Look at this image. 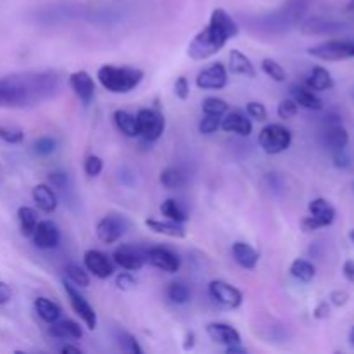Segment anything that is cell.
Segmentation results:
<instances>
[{
  "instance_id": "6da1fadb",
  "label": "cell",
  "mask_w": 354,
  "mask_h": 354,
  "mask_svg": "<svg viewBox=\"0 0 354 354\" xmlns=\"http://www.w3.org/2000/svg\"><path fill=\"white\" fill-rule=\"evenodd\" d=\"M62 88L61 73L19 71L0 78V107L26 109L54 99Z\"/></svg>"
},
{
  "instance_id": "7a4b0ae2",
  "label": "cell",
  "mask_w": 354,
  "mask_h": 354,
  "mask_svg": "<svg viewBox=\"0 0 354 354\" xmlns=\"http://www.w3.org/2000/svg\"><path fill=\"white\" fill-rule=\"evenodd\" d=\"M239 33H241V28L235 23L234 17L225 9L218 7L211 12L207 26H204L192 38L189 48H187V54L194 61H206V59L216 55L232 38L239 37Z\"/></svg>"
},
{
  "instance_id": "3957f363",
  "label": "cell",
  "mask_w": 354,
  "mask_h": 354,
  "mask_svg": "<svg viewBox=\"0 0 354 354\" xmlns=\"http://www.w3.org/2000/svg\"><path fill=\"white\" fill-rule=\"evenodd\" d=\"M100 85L111 93H128L137 88L144 80V71L130 66L104 64L97 71Z\"/></svg>"
},
{
  "instance_id": "277c9868",
  "label": "cell",
  "mask_w": 354,
  "mask_h": 354,
  "mask_svg": "<svg viewBox=\"0 0 354 354\" xmlns=\"http://www.w3.org/2000/svg\"><path fill=\"white\" fill-rule=\"evenodd\" d=\"M311 0H287L277 12L266 17V26L272 31L289 30L290 26L303 21L304 14L308 12Z\"/></svg>"
},
{
  "instance_id": "5b68a950",
  "label": "cell",
  "mask_w": 354,
  "mask_h": 354,
  "mask_svg": "<svg viewBox=\"0 0 354 354\" xmlns=\"http://www.w3.org/2000/svg\"><path fill=\"white\" fill-rule=\"evenodd\" d=\"M258 144L266 154H282L292 144V131L286 128L283 124L272 123L266 124L261 131H259Z\"/></svg>"
},
{
  "instance_id": "8992f818",
  "label": "cell",
  "mask_w": 354,
  "mask_h": 354,
  "mask_svg": "<svg viewBox=\"0 0 354 354\" xmlns=\"http://www.w3.org/2000/svg\"><path fill=\"white\" fill-rule=\"evenodd\" d=\"M310 216L304 218L301 221V230L311 234V232H317L320 228L330 227L335 221V207L328 203L324 197H318L310 203Z\"/></svg>"
},
{
  "instance_id": "52a82bcc",
  "label": "cell",
  "mask_w": 354,
  "mask_h": 354,
  "mask_svg": "<svg viewBox=\"0 0 354 354\" xmlns=\"http://www.w3.org/2000/svg\"><path fill=\"white\" fill-rule=\"evenodd\" d=\"M311 57L318 59V61L327 62H337V61H348L354 59V41L353 40H327L322 44L313 45L308 50Z\"/></svg>"
},
{
  "instance_id": "ba28073f",
  "label": "cell",
  "mask_w": 354,
  "mask_h": 354,
  "mask_svg": "<svg viewBox=\"0 0 354 354\" xmlns=\"http://www.w3.org/2000/svg\"><path fill=\"white\" fill-rule=\"evenodd\" d=\"M138 124V137L144 138L145 142H156L162 137L166 128V120L161 111L158 109H140L137 113Z\"/></svg>"
},
{
  "instance_id": "9c48e42d",
  "label": "cell",
  "mask_w": 354,
  "mask_h": 354,
  "mask_svg": "<svg viewBox=\"0 0 354 354\" xmlns=\"http://www.w3.org/2000/svg\"><path fill=\"white\" fill-rule=\"evenodd\" d=\"M325 127L324 133H322V140H324V145L327 149L334 151H341V149H346L349 144V133L341 123V118L337 114H328L325 118Z\"/></svg>"
},
{
  "instance_id": "30bf717a",
  "label": "cell",
  "mask_w": 354,
  "mask_h": 354,
  "mask_svg": "<svg viewBox=\"0 0 354 354\" xmlns=\"http://www.w3.org/2000/svg\"><path fill=\"white\" fill-rule=\"evenodd\" d=\"M64 292L68 296L69 304H71L73 311L80 317V320L85 324V327L88 330H95L97 328V313L92 306H90L88 301L85 299V296L80 294V290L76 289V286L73 283H64Z\"/></svg>"
},
{
  "instance_id": "8fae6325",
  "label": "cell",
  "mask_w": 354,
  "mask_h": 354,
  "mask_svg": "<svg viewBox=\"0 0 354 354\" xmlns=\"http://www.w3.org/2000/svg\"><path fill=\"white\" fill-rule=\"evenodd\" d=\"M207 290H209V296L227 310H237L244 303V294L225 280H213Z\"/></svg>"
},
{
  "instance_id": "7c38bea8",
  "label": "cell",
  "mask_w": 354,
  "mask_h": 354,
  "mask_svg": "<svg viewBox=\"0 0 354 354\" xmlns=\"http://www.w3.org/2000/svg\"><path fill=\"white\" fill-rule=\"evenodd\" d=\"M113 261L116 263L120 268L127 270V272H138V270L144 268V265L147 263V254L142 249L133 248V245L123 244L120 248H116L113 254Z\"/></svg>"
},
{
  "instance_id": "4fadbf2b",
  "label": "cell",
  "mask_w": 354,
  "mask_h": 354,
  "mask_svg": "<svg viewBox=\"0 0 354 354\" xmlns=\"http://www.w3.org/2000/svg\"><path fill=\"white\" fill-rule=\"evenodd\" d=\"M227 83L228 73L221 62H214V64L207 66L196 78V85L201 90H221L227 86Z\"/></svg>"
},
{
  "instance_id": "5bb4252c",
  "label": "cell",
  "mask_w": 354,
  "mask_h": 354,
  "mask_svg": "<svg viewBox=\"0 0 354 354\" xmlns=\"http://www.w3.org/2000/svg\"><path fill=\"white\" fill-rule=\"evenodd\" d=\"M68 85L75 92V95L78 97L83 106H90V102L95 97V82L90 76V73L83 71V69L71 73L68 78Z\"/></svg>"
},
{
  "instance_id": "9a60e30c",
  "label": "cell",
  "mask_w": 354,
  "mask_h": 354,
  "mask_svg": "<svg viewBox=\"0 0 354 354\" xmlns=\"http://www.w3.org/2000/svg\"><path fill=\"white\" fill-rule=\"evenodd\" d=\"M124 230H127V223H124L123 218L120 216H104L102 220H99L95 227V235L102 244H114V242L120 241L124 235Z\"/></svg>"
},
{
  "instance_id": "2e32d148",
  "label": "cell",
  "mask_w": 354,
  "mask_h": 354,
  "mask_svg": "<svg viewBox=\"0 0 354 354\" xmlns=\"http://www.w3.org/2000/svg\"><path fill=\"white\" fill-rule=\"evenodd\" d=\"M145 254H147L149 265H152L158 270H162L166 273H176L180 270V266H182L178 254H175L168 248L156 245V248H151L149 251H145Z\"/></svg>"
},
{
  "instance_id": "e0dca14e",
  "label": "cell",
  "mask_w": 354,
  "mask_h": 354,
  "mask_svg": "<svg viewBox=\"0 0 354 354\" xmlns=\"http://www.w3.org/2000/svg\"><path fill=\"white\" fill-rule=\"evenodd\" d=\"M83 265L93 277L100 280H107L114 273L113 261L102 251H97V249H88L83 254Z\"/></svg>"
},
{
  "instance_id": "ac0fdd59",
  "label": "cell",
  "mask_w": 354,
  "mask_h": 354,
  "mask_svg": "<svg viewBox=\"0 0 354 354\" xmlns=\"http://www.w3.org/2000/svg\"><path fill=\"white\" fill-rule=\"evenodd\" d=\"M31 241H33L35 248L48 251V249H54L59 245V242H61V232H59L57 225L54 221H38L37 228H35L33 235H31Z\"/></svg>"
},
{
  "instance_id": "d6986e66",
  "label": "cell",
  "mask_w": 354,
  "mask_h": 354,
  "mask_svg": "<svg viewBox=\"0 0 354 354\" xmlns=\"http://www.w3.org/2000/svg\"><path fill=\"white\" fill-rule=\"evenodd\" d=\"M206 334L209 335V339L216 344L225 346H235V344H241V334H239L237 328H234L232 325L228 324H221V322H213L206 327Z\"/></svg>"
},
{
  "instance_id": "ffe728a7",
  "label": "cell",
  "mask_w": 354,
  "mask_h": 354,
  "mask_svg": "<svg viewBox=\"0 0 354 354\" xmlns=\"http://www.w3.org/2000/svg\"><path fill=\"white\" fill-rule=\"evenodd\" d=\"M344 24L339 21L327 19V17H311V19L304 21L301 24V33L310 35V37H317V35H334L339 30H342Z\"/></svg>"
},
{
  "instance_id": "44dd1931",
  "label": "cell",
  "mask_w": 354,
  "mask_h": 354,
  "mask_svg": "<svg viewBox=\"0 0 354 354\" xmlns=\"http://www.w3.org/2000/svg\"><path fill=\"white\" fill-rule=\"evenodd\" d=\"M220 128L227 133H237L241 137H249L252 133V121L241 111H232L221 120Z\"/></svg>"
},
{
  "instance_id": "7402d4cb",
  "label": "cell",
  "mask_w": 354,
  "mask_h": 354,
  "mask_svg": "<svg viewBox=\"0 0 354 354\" xmlns=\"http://www.w3.org/2000/svg\"><path fill=\"white\" fill-rule=\"evenodd\" d=\"M31 197H33V203L37 204V207L44 213H54L59 206L57 194L54 192L50 185L47 183H38L33 190H31Z\"/></svg>"
},
{
  "instance_id": "603a6c76",
  "label": "cell",
  "mask_w": 354,
  "mask_h": 354,
  "mask_svg": "<svg viewBox=\"0 0 354 354\" xmlns=\"http://www.w3.org/2000/svg\"><path fill=\"white\" fill-rule=\"evenodd\" d=\"M145 227H147L149 230L154 232V234L166 235V237L183 239L187 235V230L185 227H183V223H176V221H171V220H156V218H147V220H145Z\"/></svg>"
},
{
  "instance_id": "cb8c5ba5",
  "label": "cell",
  "mask_w": 354,
  "mask_h": 354,
  "mask_svg": "<svg viewBox=\"0 0 354 354\" xmlns=\"http://www.w3.org/2000/svg\"><path fill=\"white\" fill-rule=\"evenodd\" d=\"M232 256L235 263L245 270H254L259 263V252L245 242H235L232 245Z\"/></svg>"
},
{
  "instance_id": "d4e9b609",
  "label": "cell",
  "mask_w": 354,
  "mask_h": 354,
  "mask_svg": "<svg viewBox=\"0 0 354 354\" xmlns=\"http://www.w3.org/2000/svg\"><path fill=\"white\" fill-rule=\"evenodd\" d=\"M292 93V99L296 100L297 106L304 107L308 111H322L324 109V102H322L320 97L313 92L311 88H308L306 85H294L290 88Z\"/></svg>"
},
{
  "instance_id": "484cf974",
  "label": "cell",
  "mask_w": 354,
  "mask_h": 354,
  "mask_svg": "<svg viewBox=\"0 0 354 354\" xmlns=\"http://www.w3.org/2000/svg\"><path fill=\"white\" fill-rule=\"evenodd\" d=\"M48 335L55 339H73V341H78V339L83 337V330L80 324H76L75 320H57L48 327Z\"/></svg>"
},
{
  "instance_id": "4316f807",
  "label": "cell",
  "mask_w": 354,
  "mask_h": 354,
  "mask_svg": "<svg viewBox=\"0 0 354 354\" xmlns=\"http://www.w3.org/2000/svg\"><path fill=\"white\" fill-rule=\"evenodd\" d=\"M228 69L234 75L245 76V78H256V68L252 64L251 59L245 54H242L239 48H232L230 50V64H228Z\"/></svg>"
},
{
  "instance_id": "83f0119b",
  "label": "cell",
  "mask_w": 354,
  "mask_h": 354,
  "mask_svg": "<svg viewBox=\"0 0 354 354\" xmlns=\"http://www.w3.org/2000/svg\"><path fill=\"white\" fill-rule=\"evenodd\" d=\"M306 86L313 92H325L334 86V78H332L330 71L324 66H315L311 73L306 78Z\"/></svg>"
},
{
  "instance_id": "f1b7e54d",
  "label": "cell",
  "mask_w": 354,
  "mask_h": 354,
  "mask_svg": "<svg viewBox=\"0 0 354 354\" xmlns=\"http://www.w3.org/2000/svg\"><path fill=\"white\" fill-rule=\"evenodd\" d=\"M33 306H35V311H37L38 317H40L41 320L48 325L54 324V322H57L62 315L61 306H59L57 303H54V301L48 299V297H37L33 303Z\"/></svg>"
},
{
  "instance_id": "f546056e",
  "label": "cell",
  "mask_w": 354,
  "mask_h": 354,
  "mask_svg": "<svg viewBox=\"0 0 354 354\" xmlns=\"http://www.w3.org/2000/svg\"><path fill=\"white\" fill-rule=\"evenodd\" d=\"M114 124H116L118 130L128 138H137L138 137V124H137V118L133 114H130L128 111L118 109L114 111L113 114Z\"/></svg>"
},
{
  "instance_id": "4dcf8cb0",
  "label": "cell",
  "mask_w": 354,
  "mask_h": 354,
  "mask_svg": "<svg viewBox=\"0 0 354 354\" xmlns=\"http://www.w3.org/2000/svg\"><path fill=\"white\" fill-rule=\"evenodd\" d=\"M17 220H19V230L23 237H31L38 225L37 211L30 206H21L17 209Z\"/></svg>"
},
{
  "instance_id": "1f68e13d",
  "label": "cell",
  "mask_w": 354,
  "mask_h": 354,
  "mask_svg": "<svg viewBox=\"0 0 354 354\" xmlns=\"http://www.w3.org/2000/svg\"><path fill=\"white\" fill-rule=\"evenodd\" d=\"M290 275L294 277L299 282H311L317 275V268H315L313 263H310L308 259H294L292 265H290Z\"/></svg>"
},
{
  "instance_id": "d6a6232c",
  "label": "cell",
  "mask_w": 354,
  "mask_h": 354,
  "mask_svg": "<svg viewBox=\"0 0 354 354\" xmlns=\"http://www.w3.org/2000/svg\"><path fill=\"white\" fill-rule=\"evenodd\" d=\"M161 213L166 220L176 221V223H185V221L189 220L187 213L180 207V204L176 203L175 199H166L165 203L161 204Z\"/></svg>"
},
{
  "instance_id": "836d02e7",
  "label": "cell",
  "mask_w": 354,
  "mask_h": 354,
  "mask_svg": "<svg viewBox=\"0 0 354 354\" xmlns=\"http://www.w3.org/2000/svg\"><path fill=\"white\" fill-rule=\"evenodd\" d=\"M159 180H161L162 187H165V189H169V190L180 189V187L185 185V175H183L178 168L162 169Z\"/></svg>"
},
{
  "instance_id": "e575fe53",
  "label": "cell",
  "mask_w": 354,
  "mask_h": 354,
  "mask_svg": "<svg viewBox=\"0 0 354 354\" xmlns=\"http://www.w3.org/2000/svg\"><path fill=\"white\" fill-rule=\"evenodd\" d=\"M66 275H68L69 282L76 287H88L90 286V275H88V270L82 268L80 265L76 263H69L66 266Z\"/></svg>"
},
{
  "instance_id": "d590c367",
  "label": "cell",
  "mask_w": 354,
  "mask_h": 354,
  "mask_svg": "<svg viewBox=\"0 0 354 354\" xmlns=\"http://www.w3.org/2000/svg\"><path fill=\"white\" fill-rule=\"evenodd\" d=\"M166 296L173 304H185L190 299V290L185 283L171 282L166 289Z\"/></svg>"
},
{
  "instance_id": "8d00e7d4",
  "label": "cell",
  "mask_w": 354,
  "mask_h": 354,
  "mask_svg": "<svg viewBox=\"0 0 354 354\" xmlns=\"http://www.w3.org/2000/svg\"><path fill=\"white\" fill-rule=\"evenodd\" d=\"M261 69H263V73H265L266 76H270V78L273 80V82L283 83L287 80L286 69L282 68V64H279L277 61H273V59H270V57L263 59Z\"/></svg>"
},
{
  "instance_id": "74e56055",
  "label": "cell",
  "mask_w": 354,
  "mask_h": 354,
  "mask_svg": "<svg viewBox=\"0 0 354 354\" xmlns=\"http://www.w3.org/2000/svg\"><path fill=\"white\" fill-rule=\"evenodd\" d=\"M203 113L223 116V114L228 113V104L223 99H218V97H207V99L203 100Z\"/></svg>"
},
{
  "instance_id": "f35d334b",
  "label": "cell",
  "mask_w": 354,
  "mask_h": 354,
  "mask_svg": "<svg viewBox=\"0 0 354 354\" xmlns=\"http://www.w3.org/2000/svg\"><path fill=\"white\" fill-rule=\"evenodd\" d=\"M297 113H299V106L294 99H283L277 107V114L280 120H292L297 116Z\"/></svg>"
},
{
  "instance_id": "ab89813d",
  "label": "cell",
  "mask_w": 354,
  "mask_h": 354,
  "mask_svg": "<svg viewBox=\"0 0 354 354\" xmlns=\"http://www.w3.org/2000/svg\"><path fill=\"white\" fill-rule=\"evenodd\" d=\"M57 149V142L52 137H41L33 142V151L38 156H48Z\"/></svg>"
},
{
  "instance_id": "60d3db41",
  "label": "cell",
  "mask_w": 354,
  "mask_h": 354,
  "mask_svg": "<svg viewBox=\"0 0 354 354\" xmlns=\"http://www.w3.org/2000/svg\"><path fill=\"white\" fill-rule=\"evenodd\" d=\"M221 116H214V114H204L203 120L199 121V131L203 135H211L220 128Z\"/></svg>"
},
{
  "instance_id": "b9f144b4",
  "label": "cell",
  "mask_w": 354,
  "mask_h": 354,
  "mask_svg": "<svg viewBox=\"0 0 354 354\" xmlns=\"http://www.w3.org/2000/svg\"><path fill=\"white\" fill-rule=\"evenodd\" d=\"M118 342H120L121 349H123L124 353L142 354V348H140V346H138L137 339H135L133 335L127 334V332H121V334L118 335Z\"/></svg>"
},
{
  "instance_id": "7bdbcfd3",
  "label": "cell",
  "mask_w": 354,
  "mask_h": 354,
  "mask_svg": "<svg viewBox=\"0 0 354 354\" xmlns=\"http://www.w3.org/2000/svg\"><path fill=\"white\" fill-rule=\"evenodd\" d=\"M85 173L86 176H90V178H95V176H99L100 173H102L104 169V161L99 158V156H88V158L85 159Z\"/></svg>"
},
{
  "instance_id": "ee69618b",
  "label": "cell",
  "mask_w": 354,
  "mask_h": 354,
  "mask_svg": "<svg viewBox=\"0 0 354 354\" xmlns=\"http://www.w3.org/2000/svg\"><path fill=\"white\" fill-rule=\"evenodd\" d=\"M0 138L7 144H21L24 140V131L19 128L0 127Z\"/></svg>"
},
{
  "instance_id": "f6af8a7d",
  "label": "cell",
  "mask_w": 354,
  "mask_h": 354,
  "mask_svg": "<svg viewBox=\"0 0 354 354\" xmlns=\"http://www.w3.org/2000/svg\"><path fill=\"white\" fill-rule=\"evenodd\" d=\"M245 111H248L249 118H252V120L256 121H266V118H268V111H266V107L263 106L261 102H256V100L248 102Z\"/></svg>"
},
{
  "instance_id": "bcb514c9",
  "label": "cell",
  "mask_w": 354,
  "mask_h": 354,
  "mask_svg": "<svg viewBox=\"0 0 354 354\" xmlns=\"http://www.w3.org/2000/svg\"><path fill=\"white\" fill-rule=\"evenodd\" d=\"M175 95L180 100H187L190 97V85L185 76H178L175 82Z\"/></svg>"
},
{
  "instance_id": "7dc6e473",
  "label": "cell",
  "mask_w": 354,
  "mask_h": 354,
  "mask_svg": "<svg viewBox=\"0 0 354 354\" xmlns=\"http://www.w3.org/2000/svg\"><path fill=\"white\" fill-rule=\"evenodd\" d=\"M135 283H137V280L133 279V275H131L130 272H123L116 277V287L120 290L133 289Z\"/></svg>"
},
{
  "instance_id": "c3c4849f",
  "label": "cell",
  "mask_w": 354,
  "mask_h": 354,
  "mask_svg": "<svg viewBox=\"0 0 354 354\" xmlns=\"http://www.w3.org/2000/svg\"><path fill=\"white\" fill-rule=\"evenodd\" d=\"M48 182L52 183V187L55 189H66V185L69 183L68 173L64 171H52L48 173Z\"/></svg>"
},
{
  "instance_id": "681fc988",
  "label": "cell",
  "mask_w": 354,
  "mask_h": 354,
  "mask_svg": "<svg viewBox=\"0 0 354 354\" xmlns=\"http://www.w3.org/2000/svg\"><path fill=\"white\" fill-rule=\"evenodd\" d=\"M334 166L339 169H346L351 166V158L348 156L346 149H341V151H334Z\"/></svg>"
},
{
  "instance_id": "f907efd6",
  "label": "cell",
  "mask_w": 354,
  "mask_h": 354,
  "mask_svg": "<svg viewBox=\"0 0 354 354\" xmlns=\"http://www.w3.org/2000/svg\"><path fill=\"white\" fill-rule=\"evenodd\" d=\"M348 301H349V294L346 292V290H334V292L330 294V303L334 304V306L341 308L344 306Z\"/></svg>"
},
{
  "instance_id": "816d5d0a",
  "label": "cell",
  "mask_w": 354,
  "mask_h": 354,
  "mask_svg": "<svg viewBox=\"0 0 354 354\" xmlns=\"http://www.w3.org/2000/svg\"><path fill=\"white\" fill-rule=\"evenodd\" d=\"M10 297H12V289H10L9 283L0 282V306L9 303Z\"/></svg>"
},
{
  "instance_id": "f5cc1de1",
  "label": "cell",
  "mask_w": 354,
  "mask_h": 354,
  "mask_svg": "<svg viewBox=\"0 0 354 354\" xmlns=\"http://www.w3.org/2000/svg\"><path fill=\"white\" fill-rule=\"evenodd\" d=\"M328 315H330V306L327 303H320L313 311V317L317 320H325V318H328Z\"/></svg>"
},
{
  "instance_id": "db71d44e",
  "label": "cell",
  "mask_w": 354,
  "mask_h": 354,
  "mask_svg": "<svg viewBox=\"0 0 354 354\" xmlns=\"http://www.w3.org/2000/svg\"><path fill=\"white\" fill-rule=\"evenodd\" d=\"M342 273H344L346 280L354 282V261L353 259H348V261L344 263V266H342Z\"/></svg>"
},
{
  "instance_id": "11a10c76",
  "label": "cell",
  "mask_w": 354,
  "mask_h": 354,
  "mask_svg": "<svg viewBox=\"0 0 354 354\" xmlns=\"http://www.w3.org/2000/svg\"><path fill=\"white\" fill-rule=\"evenodd\" d=\"M194 344H196V334H194V332H187L185 342H183V349L189 351V349L194 348Z\"/></svg>"
},
{
  "instance_id": "9f6ffc18",
  "label": "cell",
  "mask_w": 354,
  "mask_h": 354,
  "mask_svg": "<svg viewBox=\"0 0 354 354\" xmlns=\"http://www.w3.org/2000/svg\"><path fill=\"white\" fill-rule=\"evenodd\" d=\"M61 353L64 354H82V349L76 348V346H71V344H66L61 348Z\"/></svg>"
},
{
  "instance_id": "6f0895ef",
  "label": "cell",
  "mask_w": 354,
  "mask_h": 354,
  "mask_svg": "<svg viewBox=\"0 0 354 354\" xmlns=\"http://www.w3.org/2000/svg\"><path fill=\"white\" fill-rule=\"evenodd\" d=\"M248 351H245L244 348H242L241 344H235V346H228L227 348V354H245Z\"/></svg>"
},
{
  "instance_id": "680465c9",
  "label": "cell",
  "mask_w": 354,
  "mask_h": 354,
  "mask_svg": "<svg viewBox=\"0 0 354 354\" xmlns=\"http://www.w3.org/2000/svg\"><path fill=\"white\" fill-rule=\"evenodd\" d=\"M348 14L354 19V0H349V3H348Z\"/></svg>"
},
{
  "instance_id": "91938a15",
  "label": "cell",
  "mask_w": 354,
  "mask_h": 354,
  "mask_svg": "<svg viewBox=\"0 0 354 354\" xmlns=\"http://www.w3.org/2000/svg\"><path fill=\"white\" fill-rule=\"evenodd\" d=\"M349 341H351V344L354 346V325L351 327V330H349Z\"/></svg>"
},
{
  "instance_id": "94428289",
  "label": "cell",
  "mask_w": 354,
  "mask_h": 354,
  "mask_svg": "<svg viewBox=\"0 0 354 354\" xmlns=\"http://www.w3.org/2000/svg\"><path fill=\"white\" fill-rule=\"evenodd\" d=\"M349 239H351V241L354 242V228H353L351 232H349Z\"/></svg>"
},
{
  "instance_id": "6125c7cd",
  "label": "cell",
  "mask_w": 354,
  "mask_h": 354,
  "mask_svg": "<svg viewBox=\"0 0 354 354\" xmlns=\"http://www.w3.org/2000/svg\"><path fill=\"white\" fill-rule=\"evenodd\" d=\"M353 190H354V183H353Z\"/></svg>"
}]
</instances>
